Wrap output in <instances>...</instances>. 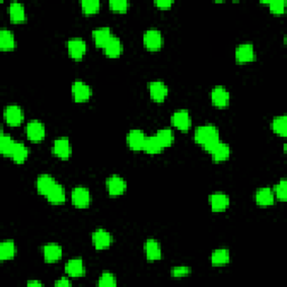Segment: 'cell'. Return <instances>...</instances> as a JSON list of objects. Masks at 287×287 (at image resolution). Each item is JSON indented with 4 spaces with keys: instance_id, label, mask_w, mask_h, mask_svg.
I'll list each match as a JSON object with an SVG mask.
<instances>
[{
    "instance_id": "1",
    "label": "cell",
    "mask_w": 287,
    "mask_h": 287,
    "mask_svg": "<svg viewBox=\"0 0 287 287\" xmlns=\"http://www.w3.org/2000/svg\"><path fill=\"white\" fill-rule=\"evenodd\" d=\"M194 140L208 153H211L221 142L219 129L213 125L198 127L196 132H194Z\"/></svg>"
},
{
    "instance_id": "42",
    "label": "cell",
    "mask_w": 287,
    "mask_h": 287,
    "mask_svg": "<svg viewBox=\"0 0 287 287\" xmlns=\"http://www.w3.org/2000/svg\"><path fill=\"white\" fill-rule=\"evenodd\" d=\"M70 285H71V281L69 280V278H66V277H62L55 281V286H59V287H68Z\"/></svg>"
},
{
    "instance_id": "10",
    "label": "cell",
    "mask_w": 287,
    "mask_h": 287,
    "mask_svg": "<svg viewBox=\"0 0 287 287\" xmlns=\"http://www.w3.org/2000/svg\"><path fill=\"white\" fill-rule=\"evenodd\" d=\"M172 124L179 131L185 132L192 126V119L187 110H177L172 116Z\"/></svg>"
},
{
    "instance_id": "39",
    "label": "cell",
    "mask_w": 287,
    "mask_h": 287,
    "mask_svg": "<svg viewBox=\"0 0 287 287\" xmlns=\"http://www.w3.org/2000/svg\"><path fill=\"white\" fill-rule=\"evenodd\" d=\"M117 285V280L114 274L109 273V271H104L101 274L100 278L98 280V286L101 287H111V286H116Z\"/></svg>"
},
{
    "instance_id": "26",
    "label": "cell",
    "mask_w": 287,
    "mask_h": 287,
    "mask_svg": "<svg viewBox=\"0 0 287 287\" xmlns=\"http://www.w3.org/2000/svg\"><path fill=\"white\" fill-rule=\"evenodd\" d=\"M146 258L148 261H157L162 258V249L161 246L155 239H148L145 245Z\"/></svg>"
},
{
    "instance_id": "23",
    "label": "cell",
    "mask_w": 287,
    "mask_h": 287,
    "mask_svg": "<svg viewBox=\"0 0 287 287\" xmlns=\"http://www.w3.org/2000/svg\"><path fill=\"white\" fill-rule=\"evenodd\" d=\"M112 33L111 29L109 27H102V28H98L94 29L92 32V38L94 40V44L99 49H105V46L108 44V42L111 39L112 37Z\"/></svg>"
},
{
    "instance_id": "15",
    "label": "cell",
    "mask_w": 287,
    "mask_h": 287,
    "mask_svg": "<svg viewBox=\"0 0 287 287\" xmlns=\"http://www.w3.org/2000/svg\"><path fill=\"white\" fill-rule=\"evenodd\" d=\"M145 132L140 129H132L127 135V144L128 147L130 148L132 152H140L142 151L144 142L146 140Z\"/></svg>"
},
{
    "instance_id": "40",
    "label": "cell",
    "mask_w": 287,
    "mask_h": 287,
    "mask_svg": "<svg viewBox=\"0 0 287 287\" xmlns=\"http://www.w3.org/2000/svg\"><path fill=\"white\" fill-rule=\"evenodd\" d=\"M192 273L191 267H187V266H177V267H174L172 269V276L175 278H182L186 277L189 274Z\"/></svg>"
},
{
    "instance_id": "43",
    "label": "cell",
    "mask_w": 287,
    "mask_h": 287,
    "mask_svg": "<svg viewBox=\"0 0 287 287\" xmlns=\"http://www.w3.org/2000/svg\"><path fill=\"white\" fill-rule=\"evenodd\" d=\"M28 286H42V283L38 280H29L27 283Z\"/></svg>"
},
{
    "instance_id": "16",
    "label": "cell",
    "mask_w": 287,
    "mask_h": 287,
    "mask_svg": "<svg viewBox=\"0 0 287 287\" xmlns=\"http://www.w3.org/2000/svg\"><path fill=\"white\" fill-rule=\"evenodd\" d=\"M210 207L213 212H223L230 206V199L227 194L218 192L213 193L209 198Z\"/></svg>"
},
{
    "instance_id": "13",
    "label": "cell",
    "mask_w": 287,
    "mask_h": 287,
    "mask_svg": "<svg viewBox=\"0 0 287 287\" xmlns=\"http://www.w3.org/2000/svg\"><path fill=\"white\" fill-rule=\"evenodd\" d=\"M45 127L38 120L29 121L26 126V135L30 141L39 142L45 138Z\"/></svg>"
},
{
    "instance_id": "4",
    "label": "cell",
    "mask_w": 287,
    "mask_h": 287,
    "mask_svg": "<svg viewBox=\"0 0 287 287\" xmlns=\"http://www.w3.org/2000/svg\"><path fill=\"white\" fill-rule=\"evenodd\" d=\"M72 203L78 209H86L91 204V194L89 189L83 186H76L72 191Z\"/></svg>"
},
{
    "instance_id": "27",
    "label": "cell",
    "mask_w": 287,
    "mask_h": 287,
    "mask_svg": "<svg viewBox=\"0 0 287 287\" xmlns=\"http://www.w3.org/2000/svg\"><path fill=\"white\" fill-rule=\"evenodd\" d=\"M16 47V40L13 32L8 29H3L0 32V50L4 52H10Z\"/></svg>"
},
{
    "instance_id": "14",
    "label": "cell",
    "mask_w": 287,
    "mask_h": 287,
    "mask_svg": "<svg viewBox=\"0 0 287 287\" xmlns=\"http://www.w3.org/2000/svg\"><path fill=\"white\" fill-rule=\"evenodd\" d=\"M52 152L56 157L62 161H68L71 156V145L69 138L61 137L53 142Z\"/></svg>"
},
{
    "instance_id": "31",
    "label": "cell",
    "mask_w": 287,
    "mask_h": 287,
    "mask_svg": "<svg viewBox=\"0 0 287 287\" xmlns=\"http://www.w3.org/2000/svg\"><path fill=\"white\" fill-rule=\"evenodd\" d=\"M28 154H29L28 148L25 146L23 142L17 141L10 158H12V160L16 164H24L25 161L27 160Z\"/></svg>"
},
{
    "instance_id": "33",
    "label": "cell",
    "mask_w": 287,
    "mask_h": 287,
    "mask_svg": "<svg viewBox=\"0 0 287 287\" xmlns=\"http://www.w3.org/2000/svg\"><path fill=\"white\" fill-rule=\"evenodd\" d=\"M155 136L157 137V139L160 140L164 148L171 147L174 144V140H175L174 132L172 129H170V128H163V129H160L156 132Z\"/></svg>"
},
{
    "instance_id": "7",
    "label": "cell",
    "mask_w": 287,
    "mask_h": 287,
    "mask_svg": "<svg viewBox=\"0 0 287 287\" xmlns=\"http://www.w3.org/2000/svg\"><path fill=\"white\" fill-rule=\"evenodd\" d=\"M151 98L156 104H162L168 95V86L163 81H153L148 84Z\"/></svg>"
},
{
    "instance_id": "20",
    "label": "cell",
    "mask_w": 287,
    "mask_h": 287,
    "mask_svg": "<svg viewBox=\"0 0 287 287\" xmlns=\"http://www.w3.org/2000/svg\"><path fill=\"white\" fill-rule=\"evenodd\" d=\"M9 18L13 24H23L26 22V12L23 4L14 2L9 6Z\"/></svg>"
},
{
    "instance_id": "29",
    "label": "cell",
    "mask_w": 287,
    "mask_h": 287,
    "mask_svg": "<svg viewBox=\"0 0 287 287\" xmlns=\"http://www.w3.org/2000/svg\"><path fill=\"white\" fill-rule=\"evenodd\" d=\"M164 150V147L162 146V144L160 142V140L157 139L156 136H151V137H146V140L144 142V147L142 151L151 154V155H156V154L162 153Z\"/></svg>"
},
{
    "instance_id": "25",
    "label": "cell",
    "mask_w": 287,
    "mask_h": 287,
    "mask_svg": "<svg viewBox=\"0 0 287 287\" xmlns=\"http://www.w3.org/2000/svg\"><path fill=\"white\" fill-rule=\"evenodd\" d=\"M210 155H211L213 163H223L229 160L230 155H231V151H230L229 145L221 141L210 153Z\"/></svg>"
},
{
    "instance_id": "41",
    "label": "cell",
    "mask_w": 287,
    "mask_h": 287,
    "mask_svg": "<svg viewBox=\"0 0 287 287\" xmlns=\"http://www.w3.org/2000/svg\"><path fill=\"white\" fill-rule=\"evenodd\" d=\"M154 5L158 8V9H162V10H167V9H170L172 8V6L174 5V2L173 0H158V2H155L154 3Z\"/></svg>"
},
{
    "instance_id": "38",
    "label": "cell",
    "mask_w": 287,
    "mask_h": 287,
    "mask_svg": "<svg viewBox=\"0 0 287 287\" xmlns=\"http://www.w3.org/2000/svg\"><path fill=\"white\" fill-rule=\"evenodd\" d=\"M261 4L267 5L269 12L274 15H281L285 13L286 3L284 0H274V2H261Z\"/></svg>"
},
{
    "instance_id": "5",
    "label": "cell",
    "mask_w": 287,
    "mask_h": 287,
    "mask_svg": "<svg viewBox=\"0 0 287 287\" xmlns=\"http://www.w3.org/2000/svg\"><path fill=\"white\" fill-rule=\"evenodd\" d=\"M4 117L7 124L12 127L20 126L24 121L23 109L17 105H10L6 107L4 111Z\"/></svg>"
},
{
    "instance_id": "17",
    "label": "cell",
    "mask_w": 287,
    "mask_h": 287,
    "mask_svg": "<svg viewBox=\"0 0 287 287\" xmlns=\"http://www.w3.org/2000/svg\"><path fill=\"white\" fill-rule=\"evenodd\" d=\"M65 273L68 274V276L71 278L83 277L85 275V267L83 260L81 258L70 259L68 263L65 264Z\"/></svg>"
},
{
    "instance_id": "21",
    "label": "cell",
    "mask_w": 287,
    "mask_h": 287,
    "mask_svg": "<svg viewBox=\"0 0 287 287\" xmlns=\"http://www.w3.org/2000/svg\"><path fill=\"white\" fill-rule=\"evenodd\" d=\"M47 199V201L53 204V206H60V204H63L66 200V194H65V188L61 185L60 183L56 182L55 185L51 188V191L47 193V196L45 197Z\"/></svg>"
},
{
    "instance_id": "34",
    "label": "cell",
    "mask_w": 287,
    "mask_h": 287,
    "mask_svg": "<svg viewBox=\"0 0 287 287\" xmlns=\"http://www.w3.org/2000/svg\"><path fill=\"white\" fill-rule=\"evenodd\" d=\"M271 129L276 135L280 137H286L287 135V117L278 116L275 117L271 121Z\"/></svg>"
},
{
    "instance_id": "3",
    "label": "cell",
    "mask_w": 287,
    "mask_h": 287,
    "mask_svg": "<svg viewBox=\"0 0 287 287\" xmlns=\"http://www.w3.org/2000/svg\"><path fill=\"white\" fill-rule=\"evenodd\" d=\"M164 44L163 35L158 29H148L144 34V45L150 52H158Z\"/></svg>"
},
{
    "instance_id": "11",
    "label": "cell",
    "mask_w": 287,
    "mask_h": 287,
    "mask_svg": "<svg viewBox=\"0 0 287 287\" xmlns=\"http://www.w3.org/2000/svg\"><path fill=\"white\" fill-rule=\"evenodd\" d=\"M127 183L122 177L112 175L107 179V191L110 197H120L126 192Z\"/></svg>"
},
{
    "instance_id": "36",
    "label": "cell",
    "mask_w": 287,
    "mask_h": 287,
    "mask_svg": "<svg viewBox=\"0 0 287 287\" xmlns=\"http://www.w3.org/2000/svg\"><path fill=\"white\" fill-rule=\"evenodd\" d=\"M275 199H277L280 202H285L287 199V182L285 178H281L273 188Z\"/></svg>"
},
{
    "instance_id": "35",
    "label": "cell",
    "mask_w": 287,
    "mask_h": 287,
    "mask_svg": "<svg viewBox=\"0 0 287 287\" xmlns=\"http://www.w3.org/2000/svg\"><path fill=\"white\" fill-rule=\"evenodd\" d=\"M101 7V3L99 0H83L81 2V10L84 15H94L97 13H99Z\"/></svg>"
},
{
    "instance_id": "19",
    "label": "cell",
    "mask_w": 287,
    "mask_h": 287,
    "mask_svg": "<svg viewBox=\"0 0 287 287\" xmlns=\"http://www.w3.org/2000/svg\"><path fill=\"white\" fill-rule=\"evenodd\" d=\"M256 204L258 207L266 208V207H271L275 203V196L273 189L269 187H261L257 189L255 196Z\"/></svg>"
},
{
    "instance_id": "6",
    "label": "cell",
    "mask_w": 287,
    "mask_h": 287,
    "mask_svg": "<svg viewBox=\"0 0 287 287\" xmlns=\"http://www.w3.org/2000/svg\"><path fill=\"white\" fill-rule=\"evenodd\" d=\"M72 93H73L75 102H78V104H84V102L89 101V99L91 98L92 90L83 81L76 80L73 85H72Z\"/></svg>"
},
{
    "instance_id": "22",
    "label": "cell",
    "mask_w": 287,
    "mask_h": 287,
    "mask_svg": "<svg viewBox=\"0 0 287 287\" xmlns=\"http://www.w3.org/2000/svg\"><path fill=\"white\" fill-rule=\"evenodd\" d=\"M104 51H105V54L109 59H118V58H119V56L122 54V51H124V47H122V43H121L120 38L117 37V36H112L111 39L105 46Z\"/></svg>"
},
{
    "instance_id": "37",
    "label": "cell",
    "mask_w": 287,
    "mask_h": 287,
    "mask_svg": "<svg viewBox=\"0 0 287 287\" xmlns=\"http://www.w3.org/2000/svg\"><path fill=\"white\" fill-rule=\"evenodd\" d=\"M130 4L127 0H111L109 2V8L111 12L117 14H125L129 9Z\"/></svg>"
},
{
    "instance_id": "8",
    "label": "cell",
    "mask_w": 287,
    "mask_h": 287,
    "mask_svg": "<svg viewBox=\"0 0 287 287\" xmlns=\"http://www.w3.org/2000/svg\"><path fill=\"white\" fill-rule=\"evenodd\" d=\"M68 53L71 59L81 61L86 53V43L82 38H71L68 42Z\"/></svg>"
},
{
    "instance_id": "30",
    "label": "cell",
    "mask_w": 287,
    "mask_h": 287,
    "mask_svg": "<svg viewBox=\"0 0 287 287\" xmlns=\"http://www.w3.org/2000/svg\"><path fill=\"white\" fill-rule=\"evenodd\" d=\"M16 255V246L13 240H6L0 245V260H12Z\"/></svg>"
},
{
    "instance_id": "12",
    "label": "cell",
    "mask_w": 287,
    "mask_h": 287,
    "mask_svg": "<svg viewBox=\"0 0 287 287\" xmlns=\"http://www.w3.org/2000/svg\"><path fill=\"white\" fill-rule=\"evenodd\" d=\"M92 244L97 250H106L112 244V235L105 229H97L92 233Z\"/></svg>"
},
{
    "instance_id": "32",
    "label": "cell",
    "mask_w": 287,
    "mask_h": 287,
    "mask_svg": "<svg viewBox=\"0 0 287 287\" xmlns=\"http://www.w3.org/2000/svg\"><path fill=\"white\" fill-rule=\"evenodd\" d=\"M16 142L17 141H15L9 135L3 134L0 137V153H2V155L5 157L12 156Z\"/></svg>"
},
{
    "instance_id": "18",
    "label": "cell",
    "mask_w": 287,
    "mask_h": 287,
    "mask_svg": "<svg viewBox=\"0 0 287 287\" xmlns=\"http://www.w3.org/2000/svg\"><path fill=\"white\" fill-rule=\"evenodd\" d=\"M44 260L49 264H54L62 258L63 249L58 244H49L43 247Z\"/></svg>"
},
{
    "instance_id": "24",
    "label": "cell",
    "mask_w": 287,
    "mask_h": 287,
    "mask_svg": "<svg viewBox=\"0 0 287 287\" xmlns=\"http://www.w3.org/2000/svg\"><path fill=\"white\" fill-rule=\"evenodd\" d=\"M55 183L56 181L54 177L49 175V174H42L36 179V189H37V192L40 196L46 197L51 191V188L55 185Z\"/></svg>"
},
{
    "instance_id": "28",
    "label": "cell",
    "mask_w": 287,
    "mask_h": 287,
    "mask_svg": "<svg viewBox=\"0 0 287 287\" xmlns=\"http://www.w3.org/2000/svg\"><path fill=\"white\" fill-rule=\"evenodd\" d=\"M230 261V253L228 249H217L211 254V264L214 267H221L229 264Z\"/></svg>"
},
{
    "instance_id": "9",
    "label": "cell",
    "mask_w": 287,
    "mask_h": 287,
    "mask_svg": "<svg viewBox=\"0 0 287 287\" xmlns=\"http://www.w3.org/2000/svg\"><path fill=\"white\" fill-rule=\"evenodd\" d=\"M211 102L215 108L224 109L230 104V93L224 86H215L211 91Z\"/></svg>"
},
{
    "instance_id": "2",
    "label": "cell",
    "mask_w": 287,
    "mask_h": 287,
    "mask_svg": "<svg viewBox=\"0 0 287 287\" xmlns=\"http://www.w3.org/2000/svg\"><path fill=\"white\" fill-rule=\"evenodd\" d=\"M234 59L238 64L253 63L256 60L254 45L250 43H244L238 45L234 51Z\"/></svg>"
}]
</instances>
